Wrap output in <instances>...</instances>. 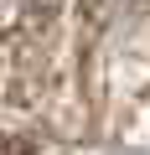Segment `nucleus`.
Here are the masks:
<instances>
[{"instance_id": "2", "label": "nucleus", "mask_w": 150, "mask_h": 155, "mask_svg": "<svg viewBox=\"0 0 150 155\" xmlns=\"http://www.w3.org/2000/svg\"><path fill=\"white\" fill-rule=\"evenodd\" d=\"M0 155H31L21 140H11V134H0Z\"/></svg>"}, {"instance_id": "1", "label": "nucleus", "mask_w": 150, "mask_h": 155, "mask_svg": "<svg viewBox=\"0 0 150 155\" xmlns=\"http://www.w3.org/2000/svg\"><path fill=\"white\" fill-rule=\"evenodd\" d=\"M52 5H57V0H0V36H5V31H26V26L47 21Z\"/></svg>"}]
</instances>
